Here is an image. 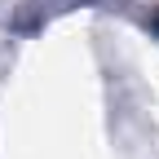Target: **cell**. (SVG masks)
I'll use <instances>...</instances> for the list:
<instances>
[{
  "mask_svg": "<svg viewBox=\"0 0 159 159\" xmlns=\"http://www.w3.org/2000/svg\"><path fill=\"white\" fill-rule=\"evenodd\" d=\"M155 27H159V22H155Z\"/></svg>",
  "mask_w": 159,
  "mask_h": 159,
  "instance_id": "cell-1",
  "label": "cell"
}]
</instances>
